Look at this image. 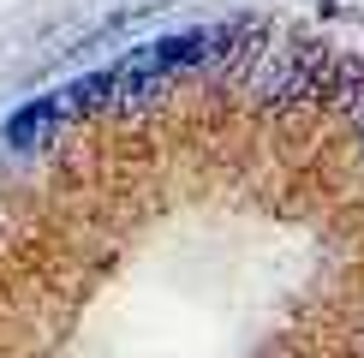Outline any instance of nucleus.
Masks as SVG:
<instances>
[{"label": "nucleus", "instance_id": "nucleus-4", "mask_svg": "<svg viewBox=\"0 0 364 358\" xmlns=\"http://www.w3.org/2000/svg\"><path fill=\"white\" fill-rule=\"evenodd\" d=\"M358 149H364V108H358Z\"/></svg>", "mask_w": 364, "mask_h": 358}, {"label": "nucleus", "instance_id": "nucleus-1", "mask_svg": "<svg viewBox=\"0 0 364 358\" xmlns=\"http://www.w3.org/2000/svg\"><path fill=\"white\" fill-rule=\"evenodd\" d=\"M323 72H328V48L305 36H275L263 48H251V102L257 108H299V102L323 96Z\"/></svg>", "mask_w": 364, "mask_h": 358}, {"label": "nucleus", "instance_id": "nucleus-2", "mask_svg": "<svg viewBox=\"0 0 364 358\" xmlns=\"http://www.w3.org/2000/svg\"><path fill=\"white\" fill-rule=\"evenodd\" d=\"M66 126H72L66 96H60V90H48V96L24 102V108L0 126V156H42V149H48Z\"/></svg>", "mask_w": 364, "mask_h": 358}, {"label": "nucleus", "instance_id": "nucleus-3", "mask_svg": "<svg viewBox=\"0 0 364 358\" xmlns=\"http://www.w3.org/2000/svg\"><path fill=\"white\" fill-rule=\"evenodd\" d=\"M328 108L341 114H358L364 108V54H328V72H323V96Z\"/></svg>", "mask_w": 364, "mask_h": 358}]
</instances>
